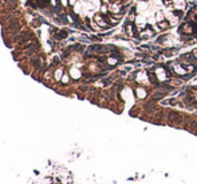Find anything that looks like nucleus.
<instances>
[{
  "label": "nucleus",
  "mask_w": 197,
  "mask_h": 184,
  "mask_svg": "<svg viewBox=\"0 0 197 184\" xmlns=\"http://www.w3.org/2000/svg\"><path fill=\"white\" fill-rule=\"evenodd\" d=\"M153 35H154V32H153V30H150V28H145V30L138 32V36H140V38H142V39L152 38Z\"/></svg>",
  "instance_id": "nucleus-1"
},
{
  "label": "nucleus",
  "mask_w": 197,
  "mask_h": 184,
  "mask_svg": "<svg viewBox=\"0 0 197 184\" xmlns=\"http://www.w3.org/2000/svg\"><path fill=\"white\" fill-rule=\"evenodd\" d=\"M181 31L185 32V34H192V32L195 31V27H193V24L191 22H187L185 24L181 26Z\"/></svg>",
  "instance_id": "nucleus-2"
},
{
  "label": "nucleus",
  "mask_w": 197,
  "mask_h": 184,
  "mask_svg": "<svg viewBox=\"0 0 197 184\" xmlns=\"http://www.w3.org/2000/svg\"><path fill=\"white\" fill-rule=\"evenodd\" d=\"M136 26H134V23H132V24H128L126 26V32L130 35V36H134L136 35Z\"/></svg>",
  "instance_id": "nucleus-3"
},
{
  "label": "nucleus",
  "mask_w": 197,
  "mask_h": 184,
  "mask_svg": "<svg viewBox=\"0 0 197 184\" xmlns=\"http://www.w3.org/2000/svg\"><path fill=\"white\" fill-rule=\"evenodd\" d=\"M158 27L161 28V30H168V28L170 27V23L168 20H161V22H158Z\"/></svg>",
  "instance_id": "nucleus-4"
},
{
  "label": "nucleus",
  "mask_w": 197,
  "mask_h": 184,
  "mask_svg": "<svg viewBox=\"0 0 197 184\" xmlns=\"http://www.w3.org/2000/svg\"><path fill=\"white\" fill-rule=\"evenodd\" d=\"M137 95H138V98H145L146 97V90L145 89H137Z\"/></svg>",
  "instance_id": "nucleus-5"
},
{
  "label": "nucleus",
  "mask_w": 197,
  "mask_h": 184,
  "mask_svg": "<svg viewBox=\"0 0 197 184\" xmlns=\"http://www.w3.org/2000/svg\"><path fill=\"white\" fill-rule=\"evenodd\" d=\"M157 18H158V19H157L158 22H161V20H165V18L162 16V14H161V12H158V14H157Z\"/></svg>",
  "instance_id": "nucleus-6"
},
{
  "label": "nucleus",
  "mask_w": 197,
  "mask_h": 184,
  "mask_svg": "<svg viewBox=\"0 0 197 184\" xmlns=\"http://www.w3.org/2000/svg\"><path fill=\"white\" fill-rule=\"evenodd\" d=\"M193 55H195V58H197V49L193 50Z\"/></svg>",
  "instance_id": "nucleus-7"
},
{
  "label": "nucleus",
  "mask_w": 197,
  "mask_h": 184,
  "mask_svg": "<svg viewBox=\"0 0 197 184\" xmlns=\"http://www.w3.org/2000/svg\"><path fill=\"white\" fill-rule=\"evenodd\" d=\"M102 2H103V3H109L110 0H102Z\"/></svg>",
  "instance_id": "nucleus-8"
}]
</instances>
